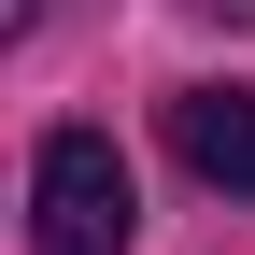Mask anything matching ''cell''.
<instances>
[{
  "mask_svg": "<svg viewBox=\"0 0 255 255\" xmlns=\"http://www.w3.org/2000/svg\"><path fill=\"white\" fill-rule=\"evenodd\" d=\"M170 156L213 199H255V85H184L170 100Z\"/></svg>",
  "mask_w": 255,
  "mask_h": 255,
  "instance_id": "2",
  "label": "cell"
},
{
  "mask_svg": "<svg viewBox=\"0 0 255 255\" xmlns=\"http://www.w3.org/2000/svg\"><path fill=\"white\" fill-rule=\"evenodd\" d=\"M142 227V184H128V156L100 128H57L43 170H28V255H128Z\"/></svg>",
  "mask_w": 255,
  "mask_h": 255,
  "instance_id": "1",
  "label": "cell"
}]
</instances>
